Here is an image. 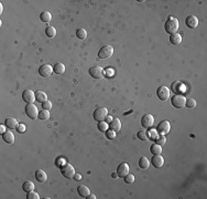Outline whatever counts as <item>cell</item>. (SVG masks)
<instances>
[{"instance_id":"43","label":"cell","mask_w":207,"mask_h":199,"mask_svg":"<svg viewBox=\"0 0 207 199\" xmlns=\"http://www.w3.org/2000/svg\"><path fill=\"white\" fill-rule=\"evenodd\" d=\"M105 119H106V122L108 123V124H109V123L111 122V121H112L114 118H112V116H109V115H107V117H106Z\"/></svg>"},{"instance_id":"23","label":"cell","mask_w":207,"mask_h":199,"mask_svg":"<svg viewBox=\"0 0 207 199\" xmlns=\"http://www.w3.org/2000/svg\"><path fill=\"white\" fill-rule=\"evenodd\" d=\"M170 42L174 46H179L182 42V36L179 33H174L170 37Z\"/></svg>"},{"instance_id":"18","label":"cell","mask_w":207,"mask_h":199,"mask_svg":"<svg viewBox=\"0 0 207 199\" xmlns=\"http://www.w3.org/2000/svg\"><path fill=\"white\" fill-rule=\"evenodd\" d=\"M109 128L112 130L114 132H119L121 130V122L119 118H114L111 122L109 123Z\"/></svg>"},{"instance_id":"8","label":"cell","mask_w":207,"mask_h":199,"mask_svg":"<svg viewBox=\"0 0 207 199\" xmlns=\"http://www.w3.org/2000/svg\"><path fill=\"white\" fill-rule=\"evenodd\" d=\"M53 66L51 64H42L39 69V74L43 77H49L53 73Z\"/></svg>"},{"instance_id":"24","label":"cell","mask_w":207,"mask_h":199,"mask_svg":"<svg viewBox=\"0 0 207 199\" xmlns=\"http://www.w3.org/2000/svg\"><path fill=\"white\" fill-rule=\"evenodd\" d=\"M150 152H151L152 155H159V154L162 153V146L159 145V144H152L151 147H150Z\"/></svg>"},{"instance_id":"28","label":"cell","mask_w":207,"mask_h":199,"mask_svg":"<svg viewBox=\"0 0 207 199\" xmlns=\"http://www.w3.org/2000/svg\"><path fill=\"white\" fill-rule=\"evenodd\" d=\"M97 127H98V131L103 133V132H106L109 130V124L107 122H105V121H101V122H98Z\"/></svg>"},{"instance_id":"42","label":"cell","mask_w":207,"mask_h":199,"mask_svg":"<svg viewBox=\"0 0 207 199\" xmlns=\"http://www.w3.org/2000/svg\"><path fill=\"white\" fill-rule=\"evenodd\" d=\"M6 127H7L6 125H1V126H0V133H1V134L6 133V132H7L6 131Z\"/></svg>"},{"instance_id":"5","label":"cell","mask_w":207,"mask_h":199,"mask_svg":"<svg viewBox=\"0 0 207 199\" xmlns=\"http://www.w3.org/2000/svg\"><path fill=\"white\" fill-rule=\"evenodd\" d=\"M114 54V48L111 46H103L98 52L99 59H108Z\"/></svg>"},{"instance_id":"33","label":"cell","mask_w":207,"mask_h":199,"mask_svg":"<svg viewBox=\"0 0 207 199\" xmlns=\"http://www.w3.org/2000/svg\"><path fill=\"white\" fill-rule=\"evenodd\" d=\"M185 106L188 108H195L196 107V101L194 99H186Z\"/></svg>"},{"instance_id":"20","label":"cell","mask_w":207,"mask_h":199,"mask_svg":"<svg viewBox=\"0 0 207 199\" xmlns=\"http://www.w3.org/2000/svg\"><path fill=\"white\" fill-rule=\"evenodd\" d=\"M77 193H78L79 196L83 197V198H87V196L90 193V191L88 187H86V186L84 185H81L77 187Z\"/></svg>"},{"instance_id":"17","label":"cell","mask_w":207,"mask_h":199,"mask_svg":"<svg viewBox=\"0 0 207 199\" xmlns=\"http://www.w3.org/2000/svg\"><path fill=\"white\" fill-rule=\"evenodd\" d=\"M5 125L8 128H10V130H17V127L19 126V123L14 117H8V118H6Z\"/></svg>"},{"instance_id":"34","label":"cell","mask_w":207,"mask_h":199,"mask_svg":"<svg viewBox=\"0 0 207 199\" xmlns=\"http://www.w3.org/2000/svg\"><path fill=\"white\" fill-rule=\"evenodd\" d=\"M137 136L139 139H141V141H148L149 137H148V133H147L146 131H140L138 132Z\"/></svg>"},{"instance_id":"10","label":"cell","mask_w":207,"mask_h":199,"mask_svg":"<svg viewBox=\"0 0 207 199\" xmlns=\"http://www.w3.org/2000/svg\"><path fill=\"white\" fill-rule=\"evenodd\" d=\"M157 96L159 97L161 101H166L170 97V90L166 86H160L157 90Z\"/></svg>"},{"instance_id":"25","label":"cell","mask_w":207,"mask_h":199,"mask_svg":"<svg viewBox=\"0 0 207 199\" xmlns=\"http://www.w3.org/2000/svg\"><path fill=\"white\" fill-rule=\"evenodd\" d=\"M53 71H54V73H56V74H63L65 72V66L61 62L56 63L55 66H53Z\"/></svg>"},{"instance_id":"22","label":"cell","mask_w":207,"mask_h":199,"mask_svg":"<svg viewBox=\"0 0 207 199\" xmlns=\"http://www.w3.org/2000/svg\"><path fill=\"white\" fill-rule=\"evenodd\" d=\"M2 139L7 143V144H13L14 135L10 131H8V132H6V133L2 134Z\"/></svg>"},{"instance_id":"19","label":"cell","mask_w":207,"mask_h":199,"mask_svg":"<svg viewBox=\"0 0 207 199\" xmlns=\"http://www.w3.org/2000/svg\"><path fill=\"white\" fill-rule=\"evenodd\" d=\"M35 179H37L39 182H46V179H48V175L45 173L44 171L42 169H38L35 171Z\"/></svg>"},{"instance_id":"2","label":"cell","mask_w":207,"mask_h":199,"mask_svg":"<svg viewBox=\"0 0 207 199\" xmlns=\"http://www.w3.org/2000/svg\"><path fill=\"white\" fill-rule=\"evenodd\" d=\"M61 173L65 178L70 179V178H73L74 175H75V169H74V167L71 165V164L65 163L64 165L61 167Z\"/></svg>"},{"instance_id":"13","label":"cell","mask_w":207,"mask_h":199,"mask_svg":"<svg viewBox=\"0 0 207 199\" xmlns=\"http://www.w3.org/2000/svg\"><path fill=\"white\" fill-rule=\"evenodd\" d=\"M129 171H130V168H129V165L126 164V163H121L120 165L117 167V175L121 178H123L125 176H127L129 174Z\"/></svg>"},{"instance_id":"11","label":"cell","mask_w":207,"mask_h":199,"mask_svg":"<svg viewBox=\"0 0 207 199\" xmlns=\"http://www.w3.org/2000/svg\"><path fill=\"white\" fill-rule=\"evenodd\" d=\"M22 100L28 104H33V102L35 101V93L31 90H25L22 93Z\"/></svg>"},{"instance_id":"39","label":"cell","mask_w":207,"mask_h":199,"mask_svg":"<svg viewBox=\"0 0 207 199\" xmlns=\"http://www.w3.org/2000/svg\"><path fill=\"white\" fill-rule=\"evenodd\" d=\"M42 108L50 111L51 108H52V103H51L50 101H45L44 103H42Z\"/></svg>"},{"instance_id":"32","label":"cell","mask_w":207,"mask_h":199,"mask_svg":"<svg viewBox=\"0 0 207 199\" xmlns=\"http://www.w3.org/2000/svg\"><path fill=\"white\" fill-rule=\"evenodd\" d=\"M38 118L42 119V121L49 119V118H50V111H48V110H44V108H43L42 111L39 112V117H38Z\"/></svg>"},{"instance_id":"7","label":"cell","mask_w":207,"mask_h":199,"mask_svg":"<svg viewBox=\"0 0 207 199\" xmlns=\"http://www.w3.org/2000/svg\"><path fill=\"white\" fill-rule=\"evenodd\" d=\"M25 114L30 117L31 119H35L39 117V110L34 104H28L25 106Z\"/></svg>"},{"instance_id":"3","label":"cell","mask_w":207,"mask_h":199,"mask_svg":"<svg viewBox=\"0 0 207 199\" xmlns=\"http://www.w3.org/2000/svg\"><path fill=\"white\" fill-rule=\"evenodd\" d=\"M185 102H186V99L183 96L182 94H176L171 100L172 105L175 108H183L185 106Z\"/></svg>"},{"instance_id":"46","label":"cell","mask_w":207,"mask_h":199,"mask_svg":"<svg viewBox=\"0 0 207 199\" xmlns=\"http://www.w3.org/2000/svg\"><path fill=\"white\" fill-rule=\"evenodd\" d=\"M2 10H3L2 3H0V13H2Z\"/></svg>"},{"instance_id":"31","label":"cell","mask_w":207,"mask_h":199,"mask_svg":"<svg viewBox=\"0 0 207 199\" xmlns=\"http://www.w3.org/2000/svg\"><path fill=\"white\" fill-rule=\"evenodd\" d=\"M45 34L49 38H54L56 36V29L54 27H48L45 29Z\"/></svg>"},{"instance_id":"16","label":"cell","mask_w":207,"mask_h":199,"mask_svg":"<svg viewBox=\"0 0 207 199\" xmlns=\"http://www.w3.org/2000/svg\"><path fill=\"white\" fill-rule=\"evenodd\" d=\"M172 91L176 94H183L185 92V85L182 82H180V81L174 82L172 84Z\"/></svg>"},{"instance_id":"4","label":"cell","mask_w":207,"mask_h":199,"mask_svg":"<svg viewBox=\"0 0 207 199\" xmlns=\"http://www.w3.org/2000/svg\"><path fill=\"white\" fill-rule=\"evenodd\" d=\"M88 72H89L90 77H94V79L100 80L105 77V72H103V69L101 68V66H92Z\"/></svg>"},{"instance_id":"9","label":"cell","mask_w":207,"mask_h":199,"mask_svg":"<svg viewBox=\"0 0 207 199\" xmlns=\"http://www.w3.org/2000/svg\"><path fill=\"white\" fill-rule=\"evenodd\" d=\"M170 130H171V124L168 122V121H162V122L159 123V125H158V133L160 135H168L170 133Z\"/></svg>"},{"instance_id":"12","label":"cell","mask_w":207,"mask_h":199,"mask_svg":"<svg viewBox=\"0 0 207 199\" xmlns=\"http://www.w3.org/2000/svg\"><path fill=\"white\" fill-rule=\"evenodd\" d=\"M154 124V118L151 114H146L144 116L141 118V125L144 128H151Z\"/></svg>"},{"instance_id":"36","label":"cell","mask_w":207,"mask_h":199,"mask_svg":"<svg viewBox=\"0 0 207 199\" xmlns=\"http://www.w3.org/2000/svg\"><path fill=\"white\" fill-rule=\"evenodd\" d=\"M106 133V137L108 139H114V138H116V132H114L112 130H108V131H106L105 132Z\"/></svg>"},{"instance_id":"41","label":"cell","mask_w":207,"mask_h":199,"mask_svg":"<svg viewBox=\"0 0 207 199\" xmlns=\"http://www.w3.org/2000/svg\"><path fill=\"white\" fill-rule=\"evenodd\" d=\"M25 130H27V127H25L24 124H19V126L17 127V131L18 133H24Z\"/></svg>"},{"instance_id":"44","label":"cell","mask_w":207,"mask_h":199,"mask_svg":"<svg viewBox=\"0 0 207 199\" xmlns=\"http://www.w3.org/2000/svg\"><path fill=\"white\" fill-rule=\"evenodd\" d=\"M74 178H75V180H81L82 176L79 174H76V175H74Z\"/></svg>"},{"instance_id":"21","label":"cell","mask_w":207,"mask_h":199,"mask_svg":"<svg viewBox=\"0 0 207 199\" xmlns=\"http://www.w3.org/2000/svg\"><path fill=\"white\" fill-rule=\"evenodd\" d=\"M35 101H38L39 103H44L45 101H48V95L46 93H44L43 91H38L35 92Z\"/></svg>"},{"instance_id":"26","label":"cell","mask_w":207,"mask_h":199,"mask_svg":"<svg viewBox=\"0 0 207 199\" xmlns=\"http://www.w3.org/2000/svg\"><path fill=\"white\" fill-rule=\"evenodd\" d=\"M139 166H140L141 169H148L149 166H150V160L147 157H141L140 160H139Z\"/></svg>"},{"instance_id":"27","label":"cell","mask_w":207,"mask_h":199,"mask_svg":"<svg viewBox=\"0 0 207 199\" xmlns=\"http://www.w3.org/2000/svg\"><path fill=\"white\" fill-rule=\"evenodd\" d=\"M34 188H35V186H34V184L32 182H30V180H28V182H25L24 184L22 185V189L24 191H27V193H30V191L34 190Z\"/></svg>"},{"instance_id":"45","label":"cell","mask_w":207,"mask_h":199,"mask_svg":"<svg viewBox=\"0 0 207 199\" xmlns=\"http://www.w3.org/2000/svg\"><path fill=\"white\" fill-rule=\"evenodd\" d=\"M87 199H96V196H95V195H92V193H89V195L87 196Z\"/></svg>"},{"instance_id":"40","label":"cell","mask_w":207,"mask_h":199,"mask_svg":"<svg viewBox=\"0 0 207 199\" xmlns=\"http://www.w3.org/2000/svg\"><path fill=\"white\" fill-rule=\"evenodd\" d=\"M158 133H157V131L155 130H151V131L149 132L148 133V137L149 138H153V139H157L158 138Z\"/></svg>"},{"instance_id":"37","label":"cell","mask_w":207,"mask_h":199,"mask_svg":"<svg viewBox=\"0 0 207 199\" xmlns=\"http://www.w3.org/2000/svg\"><path fill=\"white\" fill-rule=\"evenodd\" d=\"M123 179H125V182H127V184H132V182H134V176L133 175H131V174L129 173L127 176L123 177Z\"/></svg>"},{"instance_id":"38","label":"cell","mask_w":207,"mask_h":199,"mask_svg":"<svg viewBox=\"0 0 207 199\" xmlns=\"http://www.w3.org/2000/svg\"><path fill=\"white\" fill-rule=\"evenodd\" d=\"M165 143H166V138H165L164 135H160V136H158L157 138V144H159V145H165Z\"/></svg>"},{"instance_id":"14","label":"cell","mask_w":207,"mask_h":199,"mask_svg":"<svg viewBox=\"0 0 207 199\" xmlns=\"http://www.w3.org/2000/svg\"><path fill=\"white\" fill-rule=\"evenodd\" d=\"M185 23H186V26L187 28L190 29H196L198 27V19L195 17V16H188L185 20Z\"/></svg>"},{"instance_id":"29","label":"cell","mask_w":207,"mask_h":199,"mask_svg":"<svg viewBox=\"0 0 207 199\" xmlns=\"http://www.w3.org/2000/svg\"><path fill=\"white\" fill-rule=\"evenodd\" d=\"M40 19L42 20L43 22H50L52 20V14L49 11H43L42 13L40 14Z\"/></svg>"},{"instance_id":"15","label":"cell","mask_w":207,"mask_h":199,"mask_svg":"<svg viewBox=\"0 0 207 199\" xmlns=\"http://www.w3.org/2000/svg\"><path fill=\"white\" fill-rule=\"evenodd\" d=\"M151 164L155 168H161L164 165V158H163V156H161V154H159V155H153Z\"/></svg>"},{"instance_id":"1","label":"cell","mask_w":207,"mask_h":199,"mask_svg":"<svg viewBox=\"0 0 207 199\" xmlns=\"http://www.w3.org/2000/svg\"><path fill=\"white\" fill-rule=\"evenodd\" d=\"M179 20L174 17H169V19L165 21L164 23V30L166 33H169L170 36L174 33H177V30H179Z\"/></svg>"},{"instance_id":"30","label":"cell","mask_w":207,"mask_h":199,"mask_svg":"<svg viewBox=\"0 0 207 199\" xmlns=\"http://www.w3.org/2000/svg\"><path fill=\"white\" fill-rule=\"evenodd\" d=\"M76 36H77L78 39L84 40L87 38V31L84 28H79V29H77V31H76Z\"/></svg>"},{"instance_id":"35","label":"cell","mask_w":207,"mask_h":199,"mask_svg":"<svg viewBox=\"0 0 207 199\" xmlns=\"http://www.w3.org/2000/svg\"><path fill=\"white\" fill-rule=\"evenodd\" d=\"M27 198L28 199H40V196H39V193H35L34 190H32V191H30V193H28Z\"/></svg>"},{"instance_id":"6","label":"cell","mask_w":207,"mask_h":199,"mask_svg":"<svg viewBox=\"0 0 207 199\" xmlns=\"http://www.w3.org/2000/svg\"><path fill=\"white\" fill-rule=\"evenodd\" d=\"M108 115V110L105 107H99L97 110H95L94 112V119L97 121V122H101V121H105V118Z\"/></svg>"}]
</instances>
